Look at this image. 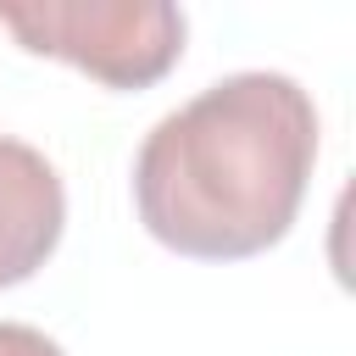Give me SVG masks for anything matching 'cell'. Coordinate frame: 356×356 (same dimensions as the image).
Segmentation results:
<instances>
[{"mask_svg": "<svg viewBox=\"0 0 356 356\" xmlns=\"http://www.w3.org/2000/svg\"><path fill=\"white\" fill-rule=\"evenodd\" d=\"M0 356H67V350L28 323H0Z\"/></svg>", "mask_w": 356, "mask_h": 356, "instance_id": "cell-4", "label": "cell"}, {"mask_svg": "<svg viewBox=\"0 0 356 356\" xmlns=\"http://www.w3.org/2000/svg\"><path fill=\"white\" fill-rule=\"evenodd\" d=\"M0 28L33 50L61 56L111 89H145L184 56V11L167 0H33L0 6Z\"/></svg>", "mask_w": 356, "mask_h": 356, "instance_id": "cell-2", "label": "cell"}, {"mask_svg": "<svg viewBox=\"0 0 356 356\" xmlns=\"http://www.w3.org/2000/svg\"><path fill=\"white\" fill-rule=\"evenodd\" d=\"M67 228L61 172L22 139L0 134V289L33 278Z\"/></svg>", "mask_w": 356, "mask_h": 356, "instance_id": "cell-3", "label": "cell"}, {"mask_svg": "<svg viewBox=\"0 0 356 356\" xmlns=\"http://www.w3.org/2000/svg\"><path fill=\"white\" fill-rule=\"evenodd\" d=\"M312 161V95L284 72H234L145 134L134 161V206L167 250L195 261H239L289 234Z\"/></svg>", "mask_w": 356, "mask_h": 356, "instance_id": "cell-1", "label": "cell"}]
</instances>
